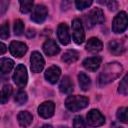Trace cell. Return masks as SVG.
I'll list each match as a JSON object with an SVG mask.
<instances>
[{
	"label": "cell",
	"instance_id": "2",
	"mask_svg": "<svg viewBox=\"0 0 128 128\" xmlns=\"http://www.w3.org/2000/svg\"><path fill=\"white\" fill-rule=\"evenodd\" d=\"M88 98L85 96H79V95H71L67 97L65 100V106L69 111L76 112L83 108H85L88 105Z\"/></svg>",
	"mask_w": 128,
	"mask_h": 128
},
{
	"label": "cell",
	"instance_id": "14",
	"mask_svg": "<svg viewBox=\"0 0 128 128\" xmlns=\"http://www.w3.org/2000/svg\"><path fill=\"white\" fill-rule=\"evenodd\" d=\"M101 57L99 56H94V57H90V58H86L84 61H83V66L86 70L90 71V72H95L100 64H101Z\"/></svg>",
	"mask_w": 128,
	"mask_h": 128
},
{
	"label": "cell",
	"instance_id": "36",
	"mask_svg": "<svg viewBox=\"0 0 128 128\" xmlns=\"http://www.w3.org/2000/svg\"><path fill=\"white\" fill-rule=\"evenodd\" d=\"M42 128H53V127L51 125H49V124H45V125L42 126Z\"/></svg>",
	"mask_w": 128,
	"mask_h": 128
},
{
	"label": "cell",
	"instance_id": "9",
	"mask_svg": "<svg viewBox=\"0 0 128 128\" xmlns=\"http://www.w3.org/2000/svg\"><path fill=\"white\" fill-rule=\"evenodd\" d=\"M87 19L90 23V27L95 24H102L105 21V17L103 14V11L100 8H94L92 9L89 14L87 15Z\"/></svg>",
	"mask_w": 128,
	"mask_h": 128
},
{
	"label": "cell",
	"instance_id": "23",
	"mask_svg": "<svg viewBox=\"0 0 128 128\" xmlns=\"http://www.w3.org/2000/svg\"><path fill=\"white\" fill-rule=\"evenodd\" d=\"M11 94H12V87L8 84L4 85L2 87V90H1V103L5 104L9 100Z\"/></svg>",
	"mask_w": 128,
	"mask_h": 128
},
{
	"label": "cell",
	"instance_id": "33",
	"mask_svg": "<svg viewBox=\"0 0 128 128\" xmlns=\"http://www.w3.org/2000/svg\"><path fill=\"white\" fill-rule=\"evenodd\" d=\"M8 5H9V2L8 1H1L0 2V13L1 14H4L5 13Z\"/></svg>",
	"mask_w": 128,
	"mask_h": 128
},
{
	"label": "cell",
	"instance_id": "35",
	"mask_svg": "<svg viewBox=\"0 0 128 128\" xmlns=\"http://www.w3.org/2000/svg\"><path fill=\"white\" fill-rule=\"evenodd\" d=\"M26 35H27V37H29V38H30V37H33V36L35 35V30H31V29H29Z\"/></svg>",
	"mask_w": 128,
	"mask_h": 128
},
{
	"label": "cell",
	"instance_id": "19",
	"mask_svg": "<svg viewBox=\"0 0 128 128\" xmlns=\"http://www.w3.org/2000/svg\"><path fill=\"white\" fill-rule=\"evenodd\" d=\"M17 119H18V122L20 124V126L26 128L28 127L32 121H33V116L28 112V111H21L18 113L17 115Z\"/></svg>",
	"mask_w": 128,
	"mask_h": 128
},
{
	"label": "cell",
	"instance_id": "11",
	"mask_svg": "<svg viewBox=\"0 0 128 128\" xmlns=\"http://www.w3.org/2000/svg\"><path fill=\"white\" fill-rule=\"evenodd\" d=\"M9 50H10V52H11V54L13 56L20 58L27 52V45L24 44L23 42L13 41V42L10 43Z\"/></svg>",
	"mask_w": 128,
	"mask_h": 128
},
{
	"label": "cell",
	"instance_id": "16",
	"mask_svg": "<svg viewBox=\"0 0 128 128\" xmlns=\"http://www.w3.org/2000/svg\"><path fill=\"white\" fill-rule=\"evenodd\" d=\"M59 90L63 94H70L73 91V82L69 76H64L59 84Z\"/></svg>",
	"mask_w": 128,
	"mask_h": 128
},
{
	"label": "cell",
	"instance_id": "3",
	"mask_svg": "<svg viewBox=\"0 0 128 128\" xmlns=\"http://www.w3.org/2000/svg\"><path fill=\"white\" fill-rule=\"evenodd\" d=\"M128 27V16L124 11L119 12L113 19L112 22V30L114 33H122Z\"/></svg>",
	"mask_w": 128,
	"mask_h": 128
},
{
	"label": "cell",
	"instance_id": "10",
	"mask_svg": "<svg viewBox=\"0 0 128 128\" xmlns=\"http://www.w3.org/2000/svg\"><path fill=\"white\" fill-rule=\"evenodd\" d=\"M55 110V104L52 101H46L40 104L38 107V114L42 118H50L53 116Z\"/></svg>",
	"mask_w": 128,
	"mask_h": 128
},
{
	"label": "cell",
	"instance_id": "24",
	"mask_svg": "<svg viewBox=\"0 0 128 128\" xmlns=\"http://www.w3.org/2000/svg\"><path fill=\"white\" fill-rule=\"evenodd\" d=\"M116 116H117V119L120 122L128 123V108L127 107H121V108H119L117 110Z\"/></svg>",
	"mask_w": 128,
	"mask_h": 128
},
{
	"label": "cell",
	"instance_id": "4",
	"mask_svg": "<svg viewBox=\"0 0 128 128\" xmlns=\"http://www.w3.org/2000/svg\"><path fill=\"white\" fill-rule=\"evenodd\" d=\"M13 81L19 88H23L26 86L28 81V74L27 69L23 64H19L16 67L13 74Z\"/></svg>",
	"mask_w": 128,
	"mask_h": 128
},
{
	"label": "cell",
	"instance_id": "21",
	"mask_svg": "<svg viewBox=\"0 0 128 128\" xmlns=\"http://www.w3.org/2000/svg\"><path fill=\"white\" fill-rule=\"evenodd\" d=\"M78 58H79V53L76 50H69L63 54L62 61L67 64H71V63H74L75 61H77Z\"/></svg>",
	"mask_w": 128,
	"mask_h": 128
},
{
	"label": "cell",
	"instance_id": "34",
	"mask_svg": "<svg viewBox=\"0 0 128 128\" xmlns=\"http://www.w3.org/2000/svg\"><path fill=\"white\" fill-rule=\"evenodd\" d=\"M6 52V45L4 43H0V54H4Z\"/></svg>",
	"mask_w": 128,
	"mask_h": 128
},
{
	"label": "cell",
	"instance_id": "17",
	"mask_svg": "<svg viewBox=\"0 0 128 128\" xmlns=\"http://www.w3.org/2000/svg\"><path fill=\"white\" fill-rule=\"evenodd\" d=\"M102 48H103V44H102L101 40H99L96 37L90 38L86 43V49L90 52H94V53L99 52L102 50Z\"/></svg>",
	"mask_w": 128,
	"mask_h": 128
},
{
	"label": "cell",
	"instance_id": "26",
	"mask_svg": "<svg viewBox=\"0 0 128 128\" xmlns=\"http://www.w3.org/2000/svg\"><path fill=\"white\" fill-rule=\"evenodd\" d=\"M20 11L24 14L30 12L33 8V1L30 0H24V1H20Z\"/></svg>",
	"mask_w": 128,
	"mask_h": 128
},
{
	"label": "cell",
	"instance_id": "15",
	"mask_svg": "<svg viewBox=\"0 0 128 128\" xmlns=\"http://www.w3.org/2000/svg\"><path fill=\"white\" fill-rule=\"evenodd\" d=\"M43 51L46 55L48 56H53L55 54H58L60 51L59 46L57 45V43L52 40V39H48L44 42L43 44Z\"/></svg>",
	"mask_w": 128,
	"mask_h": 128
},
{
	"label": "cell",
	"instance_id": "7",
	"mask_svg": "<svg viewBox=\"0 0 128 128\" xmlns=\"http://www.w3.org/2000/svg\"><path fill=\"white\" fill-rule=\"evenodd\" d=\"M30 62H31V70L34 73H38L42 71L44 67V58L38 51H34L31 54L30 57Z\"/></svg>",
	"mask_w": 128,
	"mask_h": 128
},
{
	"label": "cell",
	"instance_id": "27",
	"mask_svg": "<svg viewBox=\"0 0 128 128\" xmlns=\"http://www.w3.org/2000/svg\"><path fill=\"white\" fill-rule=\"evenodd\" d=\"M27 99H28V97H27V94H26L25 91H22V90L21 91H18L17 94L15 95V102L18 105L25 104L27 102Z\"/></svg>",
	"mask_w": 128,
	"mask_h": 128
},
{
	"label": "cell",
	"instance_id": "5",
	"mask_svg": "<svg viewBox=\"0 0 128 128\" xmlns=\"http://www.w3.org/2000/svg\"><path fill=\"white\" fill-rule=\"evenodd\" d=\"M72 33H73V40L76 44L83 43L85 39V33L80 19L76 18L72 21Z\"/></svg>",
	"mask_w": 128,
	"mask_h": 128
},
{
	"label": "cell",
	"instance_id": "8",
	"mask_svg": "<svg viewBox=\"0 0 128 128\" xmlns=\"http://www.w3.org/2000/svg\"><path fill=\"white\" fill-rule=\"evenodd\" d=\"M48 15V10L44 5H36L35 8H33L32 14H31V20L35 23H42Z\"/></svg>",
	"mask_w": 128,
	"mask_h": 128
},
{
	"label": "cell",
	"instance_id": "38",
	"mask_svg": "<svg viewBox=\"0 0 128 128\" xmlns=\"http://www.w3.org/2000/svg\"><path fill=\"white\" fill-rule=\"evenodd\" d=\"M117 128H123V127H117Z\"/></svg>",
	"mask_w": 128,
	"mask_h": 128
},
{
	"label": "cell",
	"instance_id": "32",
	"mask_svg": "<svg viewBox=\"0 0 128 128\" xmlns=\"http://www.w3.org/2000/svg\"><path fill=\"white\" fill-rule=\"evenodd\" d=\"M102 3H103V4H106L107 7L109 8V10H112V11L116 10V8H117V6H118V4H117L116 1H104V2H102Z\"/></svg>",
	"mask_w": 128,
	"mask_h": 128
},
{
	"label": "cell",
	"instance_id": "30",
	"mask_svg": "<svg viewBox=\"0 0 128 128\" xmlns=\"http://www.w3.org/2000/svg\"><path fill=\"white\" fill-rule=\"evenodd\" d=\"M10 33H9V24L8 22H5L2 24L1 29H0V37L2 40H5L9 37Z\"/></svg>",
	"mask_w": 128,
	"mask_h": 128
},
{
	"label": "cell",
	"instance_id": "18",
	"mask_svg": "<svg viewBox=\"0 0 128 128\" xmlns=\"http://www.w3.org/2000/svg\"><path fill=\"white\" fill-rule=\"evenodd\" d=\"M108 48H109V51L113 55H121V54H123V52L125 50L124 45L120 40H112V41H110L109 44H108Z\"/></svg>",
	"mask_w": 128,
	"mask_h": 128
},
{
	"label": "cell",
	"instance_id": "37",
	"mask_svg": "<svg viewBox=\"0 0 128 128\" xmlns=\"http://www.w3.org/2000/svg\"><path fill=\"white\" fill-rule=\"evenodd\" d=\"M59 128H67V127H65V126H60Z\"/></svg>",
	"mask_w": 128,
	"mask_h": 128
},
{
	"label": "cell",
	"instance_id": "25",
	"mask_svg": "<svg viewBox=\"0 0 128 128\" xmlns=\"http://www.w3.org/2000/svg\"><path fill=\"white\" fill-rule=\"evenodd\" d=\"M118 92L122 95H128V73L121 80L118 87Z\"/></svg>",
	"mask_w": 128,
	"mask_h": 128
},
{
	"label": "cell",
	"instance_id": "1",
	"mask_svg": "<svg viewBox=\"0 0 128 128\" xmlns=\"http://www.w3.org/2000/svg\"><path fill=\"white\" fill-rule=\"evenodd\" d=\"M122 71H123V67L120 63L118 62L108 63L99 75V78H98L99 85H106L114 81L121 75Z\"/></svg>",
	"mask_w": 128,
	"mask_h": 128
},
{
	"label": "cell",
	"instance_id": "22",
	"mask_svg": "<svg viewBox=\"0 0 128 128\" xmlns=\"http://www.w3.org/2000/svg\"><path fill=\"white\" fill-rule=\"evenodd\" d=\"M0 67H1V72L3 74L9 73L14 67V61L9 58H2L0 60Z\"/></svg>",
	"mask_w": 128,
	"mask_h": 128
},
{
	"label": "cell",
	"instance_id": "28",
	"mask_svg": "<svg viewBox=\"0 0 128 128\" xmlns=\"http://www.w3.org/2000/svg\"><path fill=\"white\" fill-rule=\"evenodd\" d=\"M23 31H24V23L20 19L15 20V22H14V34L19 36L23 33Z\"/></svg>",
	"mask_w": 128,
	"mask_h": 128
},
{
	"label": "cell",
	"instance_id": "31",
	"mask_svg": "<svg viewBox=\"0 0 128 128\" xmlns=\"http://www.w3.org/2000/svg\"><path fill=\"white\" fill-rule=\"evenodd\" d=\"M73 127L74 128H86V122L81 116H76L73 120Z\"/></svg>",
	"mask_w": 128,
	"mask_h": 128
},
{
	"label": "cell",
	"instance_id": "12",
	"mask_svg": "<svg viewBox=\"0 0 128 128\" xmlns=\"http://www.w3.org/2000/svg\"><path fill=\"white\" fill-rule=\"evenodd\" d=\"M61 75V69L56 66V65H53V66H50L46 71H45V78L48 82H50L51 84H55L58 80H59V77Z\"/></svg>",
	"mask_w": 128,
	"mask_h": 128
},
{
	"label": "cell",
	"instance_id": "29",
	"mask_svg": "<svg viewBox=\"0 0 128 128\" xmlns=\"http://www.w3.org/2000/svg\"><path fill=\"white\" fill-rule=\"evenodd\" d=\"M93 2L91 0H77L75 1V6L78 10H84L85 8H88Z\"/></svg>",
	"mask_w": 128,
	"mask_h": 128
},
{
	"label": "cell",
	"instance_id": "13",
	"mask_svg": "<svg viewBox=\"0 0 128 128\" xmlns=\"http://www.w3.org/2000/svg\"><path fill=\"white\" fill-rule=\"evenodd\" d=\"M57 37L61 44L68 45L70 43V34L68 31V27L65 23L59 24L57 28Z\"/></svg>",
	"mask_w": 128,
	"mask_h": 128
},
{
	"label": "cell",
	"instance_id": "20",
	"mask_svg": "<svg viewBox=\"0 0 128 128\" xmlns=\"http://www.w3.org/2000/svg\"><path fill=\"white\" fill-rule=\"evenodd\" d=\"M78 82H79V86L83 91H87L90 86H91V80L90 77L85 74L84 72H80L78 74Z\"/></svg>",
	"mask_w": 128,
	"mask_h": 128
},
{
	"label": "cell",
	"instance_id": "6",
	"mask_svg": "<svg viewBox=\"0 0 128 128\" xmlns=\"http://www.w3.org/2000/svg\"><path fill=\"white\" fill-rule=\"evenodd\" d=\"M87 122L90 126L92 127H98L104 124L105 122V118L104 116L101 114V112L99 110L96 109H92L87 113Z\"/></svg>",
	"mask_w": 128,
	"mask_h": 128
}]
</instances>
